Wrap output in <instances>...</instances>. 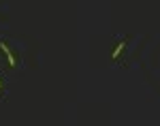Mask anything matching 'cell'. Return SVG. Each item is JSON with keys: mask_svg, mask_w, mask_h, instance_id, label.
Listing matches in <instances>:
<instances>
[{"mask_svg": "<svg viewBox=\"0 0 160 126\" xmlns=\"http://www.w3.org/2000/svg\"><path fill=\"white\" fill-rule=\"evenodd\" d=\"M0 51H2V53L6 56V60H9V64H11V66H17V60L13 58V51H11V49L6 47V43H2V41H0Z\"/></svg>", "mask_w": 160, "mask_h": 126, "instance_id": "cell-1", "label": "cell"}, {"mask_svg": "<svg viewBox=\"0 0 160 126\" xmlns=\"http://www.w3.org/2000/svg\"><path fill=\"white\" fill-rule=\"evenodd\" d=\"M124 47H126V41H120V45H118V47L113 49V53H111V60H118V58H120V53H122Z\"/></svg>", "mask_w": 160, "mask_h": 126, "instance_id": "cell-2", "label": "cell"}, {"mask_svg": "<svg viewBox=\"0 0 160 126\" xmlns=\"http://www.w3.org/2000/svg\"><path fill=\"white\" fill-rule=\"evenodd\" d=\"M0 88H2V85H0Z\"/></svg>", "mask_w": 160, "mask_h": 126, "instance_id": "cell-3", "label": "cell"}]
</instances>
